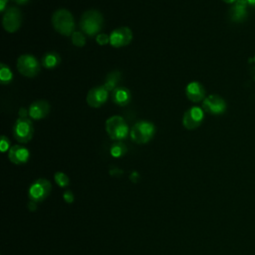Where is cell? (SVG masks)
<instances>
[{"label": "cell", "mask_w": 255, "mask_h": 255, "mask_svg": "<svg viewBox=\"0 0 255 255\" xmlns=\"http://www.w3.org/2000/svg\"><path fill=\"white\" fill-rule=\"evenodd\" d=\"M80 28L81 32H83L86 36L93 37L97 36L99 32L102 30L104 25V17L102 13L98 10L92 9L83 13L80 20Z\"/></svg>", "instance_id": "6da1fadb"}, {"label": "cell", "mask_w": 255, "mask_h": 255, "mask_svg": "<svg viewBox=\"0 0 255 255\" xmlns=\"http://www.w3.org/2000/svg\"><path fill=\"white\" fill-rule=\"evenodd\" d=\"M52 25L59 34L64 36H72L75 32L74 17L67 9H58L53 13Z\"/></svg>", "instance_id": "7a4b0ae2"}, {"label": "cell", "mask_w": 255, "mask_h": 255, "mask_svg": "<svg viewBox=\"0 0 255 255\" xmlns=\"http://www.w3.org/2000/svg\"><path fill=\"white\" fill-rule=\"evenodd\" d=\"M106 130L111 139L122 141L129 134V128L124 118L113 116L106 121Z\"/></svg>", "instance_id": "3957f363"}, {"label": "cell", "mask_w": 255, "mask_h": 255, "mask_svg": "<svg viewBox=\"0 0 255 255\" xmlns=\"http://www.w3.org/2000/svg\"><path fill=\"white\" fill-rule=\"evenodd\" d=\"M155 133V127L152 123L148 121H139L135 123L130 131L129 136L132 139V141L142 144L148 142Z\"/></svg>", "instance_id": "277c9868"}, {"label": "cell", "mask_w": 255, "mask_h": 255, "mask_svg": "<svg viewBox=\"0 0 255 255\" xmlns=\"http://www.w3.org/2000/svg\"><path fill=\"white\" fill-rule=\"evenodd\" d=\"M16 67L18 72L27 78H34L41 71V64L38 59L29 54L21 55L17 59Z\"/></svg>", "instance_id": "5b68a950"}, {"label": "cell", "mask_w": 255, "mask_h": 255, "mask_svg": "<svg viewBox=\"0 0 255 255\" xmlns=\"http://www.w3.org/2000/svg\"><path fill=\"white\" fill-rule=\"evenodd\" d=\"M34 134V127L29 118H19L13 126V136L20 143L29 142Z\"/></svg>", "instance_id": "8992f818"}, {"label": "cell", "mask_w": 255, "mask_h": 255, "mask_svg": "<svg viewBox=\"0 0 255 255\" xmlns=\"http://www.w3.org/2000/svg\"><path fill=\"white\" fill-rule=\"evenodd\" d=\"M52 191V184L46 178L36 179L28 189V196L32 202L44 201Z\"/></svg>", "instance_id": "52a82bcc"}, {"label": "cell", "mask_w": 255, "mask_h": 255, "mask_svg": "<svg viewBox=\"0 0 255 255\" xmlns=\"http://www.w3.org/2000/svg\"><path fill=\"white\" fill-rule=\"evenodd\" d=\"M22 24V14L17 7H9L4 12L2 18V25L6 32H16Z\"/></svg>", "instance_id": "ba28073f"}, {"label": "cell", "mask_w": 255, "mask_h": 255, "mask_svg": "<svg viewBox=\"0 0 255 255\" xmlns=\"http://www.w3.org/2000/svg\"><path fill=\"white\" fill-rule=\"evenodd\" d=\"M204 113H207L212 116H220L225 113L227 105L223 98L218 95H209L203 102L202 107Z\"/></svg>", "instance_id": "9c48e42d"}, {"label": "cell", "mask_w": 255, "mask_h": 255, "mask_svg": "<svg viewBox=\"0 0 255 255\" xmlns=\"http://www.w3.org/2000/svg\"><path fill=\"white\" fill-rule=\"evenodd\" d=\"M204 120V111L197 106L189 108L182 117V126L186 129H195L202 124Z\"/></svg>", "instance_id": "30bf717a"}, {"label": "cell", "mask_w": 255, "mask_h": 255, "mask_svg": "<svg viewBox=\"0 0 255 255\" xmlns=\"http://www.w3.org/2000/svg\"><path fill=\"white\" fill-rule=\"evenodd\" d=\"M132 40V32L128 27L116 28L110 34V45L115 48L128 46Z\"/></svg>", "instance_id": "8fae6325"}, {"label": "cell", "mask_w": 255, "mask_h": 255, "mask_svg": "<svg viewBox=\"0 0 255 255\" xmlns=\"http://www.w3.org/2000/svg\"><path fill=\"white\" fill-rule=\"evenodd\" d=\"M109 91L105 88V86H99L91 89L86 97L87 104L94 109L101 108L109 99Z\"/></svg>", "instance_id": "7c38bea8"}, {"label": "cell", "mask_w": 255, "mask_h": 255, "mask_svg": "<svg viewBox=\"0 0 255 255\" xmlns=\"http://www.w3.org/2000/svg\"><path fill=\"white\" fill-rule=\"evenodd\" d=\"M246 0H237L229 9V19L233 23H242L248 17Z\"/></svg>", "instance_id": "4fadbf2b"}, {"label": "cell", "mask_w": 255, "mask_h": 255, "mask_svg": "<svg viewBox=\"0 0 255 255\" xmlns=\"http://www.w3.org/2000/svg\"><path fill=\"white\" fill-rule=\"evenodd\" d=\"M205 94V88L197 81H192L185 87V95L187 99L193 103L203 102V100L206 98Z\"/></svg>", "instance_id": "5bb4252c"}, {"label": "cell", "mask_w": 255, "mask_h": 255, "mask_svg": "<svg viewBox=\"0 0 255 255\" xmlns=\"http://www.w3.org/2000/svg\"><path fill=\"white\" fill-rule=\"evenodd\" d=\"M50 109V104L46 100H37L28 108L29 117L33 120H42L49 115Z\"/></svg>", "instance_id": "9a60e30c"}, {"label": "cell", "mask_w": 255, "mask_h": 255, "mask_svg": "<svg viewBox=\"0 0 255 255\" xmlns=\"http://www.w3.org/2000/svg\"><path fill=\"white\" fill-rule=\"evenodd\" d=\"M8 158L14 164H24L30 158V151L27 147L23 145L15 144L11 146V148L9 149Z\"/></svg>", "instance_id": "2e32d148"}, {"label": "cell", "mask_w": 255, "mask_h": 255, "mask_svg": "<svg viewBox=\"0 0 255 255\" xmlns=\"http://www.w3.org/2000/svg\"><path fill=\"white\" fill-rule=\"evenodd\" d=\"M112 100L116 105L120 107H126L129 104L131 95L128 88L119 86L112 92Z\"/></svg>", "instance_id": "e0dca14e"}, {"label": "cell", "mask_w": 255, "mask_h": 255, "mask_svg": "<svg viewBox=\"0 0 255 255\" xmlns=\"http://www.w3.org/2000/svg\"><path fill=\"white\" fill-rule=\"evenodd\" d=\"M60 63H61V57L57 52H54V51L46 53L41 60V65L44 68L49 70L55 69L56 67L59 66Z\"/></svg>", "instance_id": "ac0fdd59"}, {"label": "cell", "mask_w": 255, "mask_h": 255, "mask_svg": "<svg viewBox=\"0 0 255 255\" xmlns=\"http://www.w3.org/2000/svg\"><path fill=\"white\" fill-rule=\"evenodd\" d=\"M121 80L122 73L120 71H112L108 74L104 86L109 92H113L116 88L119 87V83L121 82Z\"/></svg>", "instance_id": "d6986e66"}, {"label": "cell", "mask_w": 255, "mask_h": 255, "mask_svg": "<svg viewBox=\"0 0 255 255\" xmlns=\"http://www.w3.org/2000/svg\"><path fill=\"white\" fill-rule=\"evenodd\" d=\"M13 80V73L9 66L4 63L0 64V81L2 85H8Z\"/></svg>", "instance_id": "ffe728a7"}, {"label": "cell", "mask_w": 255, "mask_h": 255, "mask_svg": "<svg viewBox=\"0 0 255 255\" xmlns=\"http://www.w3.org/2000/svg\"><path fill=\"white\" fill-rule=\"evenodd\" d=\"M128 148L126 146V144L122 141H116L115 143L112 144L111 148H110V153L113 157H122L123 155L126 154Z\"/></svg>", "instance_id": "44dd1931"}, {"label": "cell", "mask_w": 255, "mask_h": 255, "mask_svg": "<svg viewBox=\"0 0 255 255\" xmlns=\"http://www.w3.org/2000/svg\"><path fill=\"white\" fill-rule=\"evenodd\" d=\"M71 40L74 46L81 48L84 47L86 44V35L83 32L75 31L71 36Z\"/></svg>", "instance_id": "7402d4cb"}, {"label": "cell", "mask_w": 255, "mask_h": 255, "mask_svg": "<svg viewBox=\"0 0 255 255\" xmlns=\"http://www.w3.org/2000/svg\"><path fill=\"white\" fill-rule=\"evenodd\" d=\"M54 178L56 183L60 186V187H67L70 183V178L68 177V175L62 171H57L54 174Z\"/></svg>", "instance_id": "603a6c76"}, {"label": "cell", "mask_w": 255, "mask_h": 255, "mask_svg": "<svg viewBox=\"0 0 255 255\" xmlns=\"http://www.w3.org/2000/svg\"><path fill=\"white\" fill-rule=\"evenodd\" d=\"M96 41L100 46H104L107 44H110V35L107 34H98L96 37Z\"/></svg>", "instance_id": "cb8c5ba5"}, {"label": "cell", "mask_w": 255, "mask_h": 255, "mask_svg": "<svg viewBox=\"0 0 255 255\" xmlns=\"http://www.w3.org/2000/svg\"><path fill=\"white\" fill-rule=\"evenodd\" d=\"M10 141L8 139V137H6L5 135H1L0 137V149L2 152H6L7 150L9 151L10 149Z\"/></svg>", "instance_id": "d4e9b609"}, {"label": "cell", "mask_w": 255, "mask_h": 255, "mask_svg": "<svg viewBox=\"0 0 255 255\" xmlns=\"http://www.w3.org/2000/svg\"><path fill=\"white\" fill-rule=\"evenodd\" d=\"M63 197L65 199V201H67L68 203H71L74 201V195L72 193L71 190H67L64 194H63Z\"/></svg>", "instance_id": "484cf974"}, {"label": "cell", "mask_w": 255, "mask_h": 255, "mask_svg": "<svg viewBox=\"0 0 255 255\" xmlns=\"http://www.w3.org/2000/svg\"><path fill=\"white\" fill-rule=\"evenodd\" d=\"M19 118H27V116H29V111L25 110L24 108H21L19 111Z\"/></svg>", "instance_id": "4316f807"}, {"label": "cell", "mask_w": 255, "mask_h": 255, "mask_svg": "<svg viewBox=\"0 0 255 255\" xmlns=\"http://www.w3.org/2000/svg\"><path fill=\"white\" fill-rule=\"evenodd\" d=\"M9 0H0V11L4 12V10L6 9V6L8 4Z\"/></svg>", "instance_id": "83f0119b"}, {"label": "cell", "mask_w": 255, "mask_h": 255, "mask_svg": "<svg viewBox=\"0 0 255 255\" xmlns=\"http://www.w3.org/2000/svg\"><path fill=\"white\" fill-rule=\"evenodd\" d=\"M14 3H16V4H18V5H25V4H27L30 0H12Z\"/></svg>", "instance_id": "f1b7e54d"}, {"label": "cell", "mask_w": 255, "mask_h": 255, "mask_svg": "<svg viewBox=\"0 0 255 255\" xmlns=\"http://www.w3.org/2000/svg\"><path fill=\"white\" fill-rule=\"evenodd\" d=\"M246 2L248 4V6L255 8V0H246Z\"/></svg>", "instance_id": "f546056e"}, {"label": "cell", "mask_w": 255, "mask_h": 255, "mask_svg": "<svg viewBox=\"0 0 255 255\" xmlns=\"http://www.w3.org/2000/svg\"><path fill=\"white\" fill-rule=\"evenodd\" d=\"M223 2H225V3H227V4H233V3H235L237 0H222Z\"/></svg>", "instance_id": "4dcf8cb0"}, {"label": "cell", "mask_w": 255, "mask_h": 255, "mask_svg": "<svg viewBox=\"0 0 255 255\" xmlns=\"http://www.w3.org/2000/svg\"><path fill=\"white\" fill-rule=\"evenodd\" d=\"M253 60H254V62H255V56H254V58H253Z\"/></svg>", "instance_id": "1f68e13d"}]
</instances>
